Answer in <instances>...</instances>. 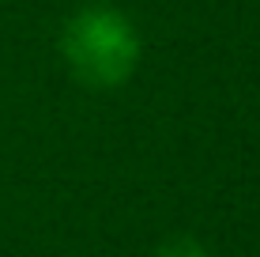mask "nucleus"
<instances>
[{
    "label": "nucleus",
    "instance_id": "nucleus-1",
    "mask_svg": "<svg viewBox=\"0 0 260 257\" xmlns=\"http://www.w3.org/2000/svg\"><path fill=\"white\" fill-rule=\"evenodd\" d=\"M60 53L83 83L117 87L140 65V31L117 8L87 4L64 23Z\"/></svg>",
    "mask_w": 260,
    "mask_h": 257
},
{
    "label": "nucleus",
    "instance_id": "nucleus-2",
    "mask_svg": "<svg viewBox=\"0 0 260 257\" xmlns=\"http://www.w3.org/2000/svg\"><path fill=\"white\" fill-rule=\"evenodd\" d=\"M151 257H211V253L204 250L200 242H192V238H174V242L158 246Z\"/></svg>",
    "mask_w": 260,
    "mask_h": 257
}]
</instances>
